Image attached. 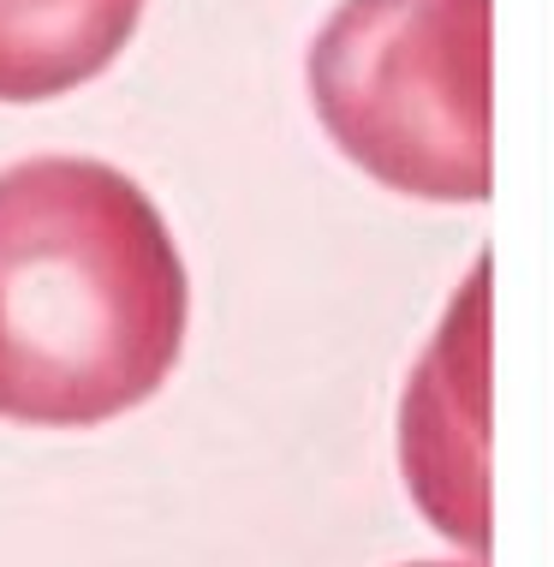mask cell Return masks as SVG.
<instances>
[{
	"instance_id": "cell-1",
	"label": "cell",
	"mask_w": 554,
	"mask_h": 567,
	"mask_svg": "<svg viewBox=\"0 0 554 567\" xmlns=\"http://www.w3.org/2000/svg\"><path fill=\"white\" fill-rule=\"evenodd\" d=\"M179 341L185 264L137 179L84 156L0 174V419L107 424L161 389Z\"/></svg>"
},
{
	"instance_id": "cell-2",
	"label": "cell",
	"mask_w": 554,
	"mask_h": 567,
	"mask_svg": "<svg viewBox=\"0 0 554 567\" xmlns=\"http://www.w3.org/2000/svg\"><path fill=\"white\" fill-rule=\"evenodd\" d=\"M328 137L406 197H489V0H346L311 49Z\"/></svg>"
},
{
	"instance_id": "cell-3",
	"label": "cell",
	"mask_w": 554,
	"mask_h": 567,
	"mask_svg": "<svg viewBox=\"0 0 554 567\" xmlns=\"http://www.w3.org/2000/svg\"><path fill=\"white\" fill-rule=\"evenodd\" d=\"M144 0H0V102L90 84L132 42Z\"/></svg>"
},
{
	"instance_id": "cell-4",
	"label": "cell",
	"mask_w": 554,
	"mask_h": 567,
	"mask_svg": "<svg viewBox=\"0 0 554 567\" xmlns=\"http://www.w3.org/2000/svg\"><path fill=\"white\" fill-rule=\"evenodd\" d=\"M424 567H459V561H424Z\"/></svg>"
}]
</instances>
